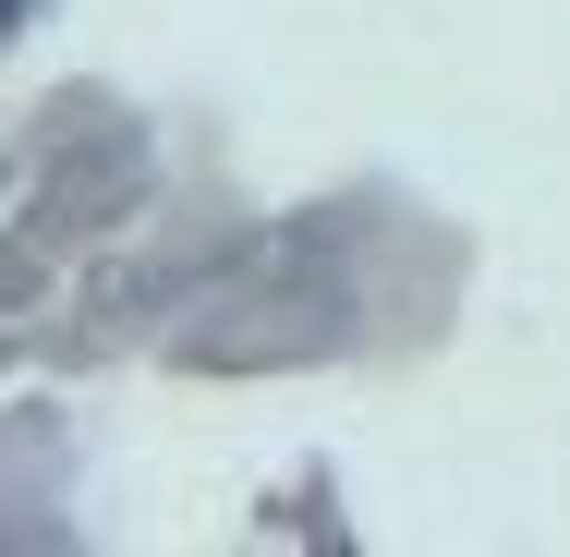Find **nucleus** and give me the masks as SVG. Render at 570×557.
Wrapping results in <instances>:
<instances>
[{
    "label": "nucleus",
    "mask_w": 570,
    "mask_h": 557,
    "mask_svg": "<svg viewBox=\"0 0 570 557\" xmlns=\"http://www.w3.org/2000/svg\"><path fill=\"white\" fill-rule=\"evenodd\" d=\"M0 12H12V0H0Z\"/></svg>",
    "instance_id": "obj_1"
}]
</instances>
